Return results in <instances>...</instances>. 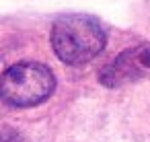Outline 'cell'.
<instances>
[{"mask_svg": "<svg viewBox=\"0 0 150 142\" xmlns=\"http://www.w3.org/2000/svg\"><path fill=\"white\" fill-rule=\"evenodd\" d=\"M54 54L70 66H80L97 58L107 43V33L99 19L82 13L64 15L52 27Z\"/></svg>", "mask_w": 150, "mask_h": 142, "instance_id": "cell-1", "label": "cell"}, {"mask_svg": "<svg viewBox=\"0 0 150 142\" xmlns=\"http://www.w3.org/2000/svg\"><path fill=\"white\" fill-rule=\"evenodd\" d=\"M56 91L54 72L39 62H19L0 74V99L11 107H35Z\"/></svg>", "mask_w": 150, "mask_h": 142, "instance_id": "cell-2", "label": "cell"}, {"mask_svg": "<svg viewBox=\"0 0 150 142\" xmlns=\"http://www.w3.org/2000/svg\"><path fill=\"white\" fill-rule=\"evenodd\" d=\"M150 74V43H138L117 54L99 70V82L107 89H119Z\"/></svg>", "mask_w": 150, "mask_h": 142, "instance_id": "cell-3", "label": "cell"}, {"mask_svg": "<svg viewBox=\"0 0 150 142\" xmlns=\"http://www.w3.org/2000/svg\"><path fill=\"white\" fill-rule=\"evenodd\" d=\"M0 142H29V140L11 126H0Z\"/></svg>", "mask_w": 150, "mask_h": 142, "instance_id": "cell-4", "label": "cell"}]
</instances>
